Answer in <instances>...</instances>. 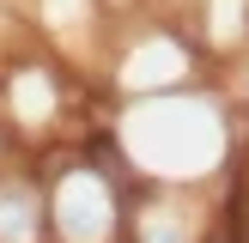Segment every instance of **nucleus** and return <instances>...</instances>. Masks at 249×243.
I'll return each instance as SVG.
<instances>
[{"label":"nucleus","mask_w":249,"mask_h":243,"mask_svg":"<svg viewBox=\"0 0 249 243\" xmlns=\"http://www.w3.org/2000/svg\"><path fill=\"white\" fill-rule=\"evenodd\" d=\"M6 152H12V128H6V116H0V164H6Z\"/></svg>","instance_id":"obj_3"},{"label":"nucleus","mask_w":249,"mask_h":243,"mask_svg":"<svg viewBox=\"0 0 249 243\" xmlns=\"http://www.w3.org/2000/svg\"><path fill=\"white\" fill-rule=\"evenodd\" d=\"M0 243H49V201L36 164H0Z\"/></svg>","instance_id":"obj_2"},{"label":"nucleus","mask_w":249,"mask_h":243,"mask_svg":"<svg viewBox=\"0 0 249 243\" xmlns=\"http://www.w3.org/2000/svg\"><path fill=\"white\" fill-rule=\"evenodd\" d=\"M109 140L128 158L134 182H195L201 189L231 158V109L195 85H164V91H146L134 109H122Z\"/></svg>","instance_id":"obj_1"}]
</instances>
